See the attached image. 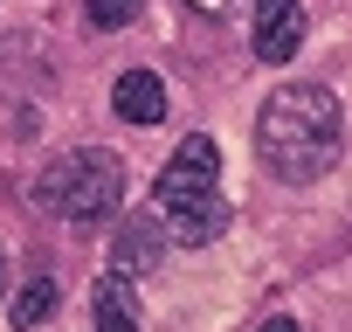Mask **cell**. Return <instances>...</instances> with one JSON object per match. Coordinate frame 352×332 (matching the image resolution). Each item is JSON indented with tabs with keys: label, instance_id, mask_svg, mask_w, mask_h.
I'll use <instances>...</instances> for the list:
<instances>
[{
	"label": "cell",
	"instance_id": "cell-1",
	"mask_svg": "<svg viewBox=\"0 0 352 332\" xmlns=\"http://www.w3.org/2000/svg\"><path fill=\"white\" fill-rule=\"evenodd\" d=\"M256 145H263V159L276 166L283 180H318L324 166L338 159V145H345L338 97L324 83H283L263 104V118H256Z\"/></svg>",
	"mask_w": 352,
	"mask_h": 332
},
{
	"label": "cell",
	"instance_id": "cell-2",
	"mask_svg": "<svg viewBox=\"0 0 352 332\" xmlns=\"http://www.w3.org/2000/svg\"><path fill=\"white\" fill-rule=\"evenodd\" d=\"M159 215L173 222V242L208 249L214 236H228V194H221V152L208 132L180 138L173 159L159 166Z\"/></svg>",
	"mask_w": 352,
	"mask_h": 332
},
{
	"label": "cell",
	"instance_id": "cell-3",
	"mask_svg": "<svg viewBox=\"0 0 352 332\" xmlns=\"http://www.w3.org/2000/svg\"><path fill=\"white\" fill-rule=\"evenodd\" d=\"M35 201L49 215H63V222H111L118 201H124V159L104 152V145H76L42 174Z\"/></svg>",
	"mask_w": 352,
	"mask_h": 332
},
{
	"label": "cell",
	"instance_id": "cell-4",
	"mask_svg": "<svg viewBox=\"0 0 352 332\" xmlns=\"http://www.w3.org/2000/svg\"><path fill=\"white\" fill-rule=\"evenodd\" d=\"M249 49L256 63H290L304 49V0H256V14H249Z\"/></svg>",
	"mask_w": 352,
	"mask_h": 332
},
{
	"label": "cell",
	"instance_id": "cell-5",
	"mask_svg": "<svg viewBox=\"0 0 352 332\" xmlns=\"http://www.w3.org/2000/svg\"><path fill=\"white\" fill-rule=\"evenodd\" d=\"M159 256H166L159 215H124L111 236V277H145V270H159Z\"/></svg>",
	"mask_w": 352,
	"mask_h": 332
},
{
	"label": "cell",
	"instance_id": "cell-6",
	"mask_svg": "<svg viewBox=\"0 0 352 332\" xmlns=\"http://www.w3.org/2000/svg\"><path fill=\"white\" fill-rule=\"evenodd\" d=\"M111 111H118V125H159V118H166V83H159V70H124L118 90H111Z\"/></svg>",
	"mask_w": 352,
	"mask_h": 332
},
{
	"label": "cell",
	"instance_id": "cell-7",
	"mask_svg": "<svg viewBox=\"0 0 352 332\" xmlns=\"http://www.w3.org/2000/svg\"><path fill=\"white\" fill-rule=\"evenodd\" d=\"M56 298H63V291H56V277H49V270H35V277H28V284L14 291V304H8V318H14L21 332H35V325H42V318L56 311Z\"/></svg>",
	"mask_w": 352,
	"mask_h": 332
},
{
	"label": "cell",
	"instance_id": "cell-8",
	"mask_svg": "<svg viewBox=\"0 0 352 332\" xmlns=\"http://www.w3.org/2000/svg\"><path fill=\"white\" fill-rule=\"evenodd\" d=\"M97 332H138V304H131L124 277H104L97 284Z\"/></svg>",
	"mask_w": 352,
	"mask_h": 332
},
{
	"label": "cell",
	"instance_id": "cell-9",
	"mask_svg": "<svg viewBox=\"0 0 352 332\" xmlns=\"http://www.w3.org/2000/svg\"><path fill=\"white\" fill-rule=\"evenodd\" d=\"M83 14H90V28H131L145 14V0H83Z\"/></svg>",
	"mask_w": 352,
	"mask_h": 332
},
{
	"label": "cell",
	"instance_id": "cell-10",
	"mask_svg": "<svg viewBox=\"0 0 352 332\" xmlns=\"http://www.w3.org/2000/svg\"><path fill=\"white\" fill-rule=\"evenodd\" d=\"M256 332H304V325H297V318H263Z\"/></svg>",
	"mask_w": 352,
	"mask_h": 332
},
{
	"label": "cell",
	"instance_id": "cell-11",
	"mask_svg": "<svg viewBox=\"0 0 352 332\" xmlns=\"http://www.w3.org/2000/svg\"><path fill=\"white\" fill-rule=\"evenodd\" d=\"M187 8H201V14H221V8H228V0H187Z\"/></svg>",
	"mask_w": 352,
	"mask_h": 332
},
{
	"label": "cell",
	"instance_id": "cell-12",
	"mask_svg": "<svg viewBox=\"0 0 352 332\" xmlns=\"http://www.w3.org/2000/svg\"><path fill=\"white\" fill-rule=\"evenodd\" d=\"M0 298H8V256H0Z\"/></svg>",
	"mask_w": 352,
	"mask_h": 332
}]
</instances>
